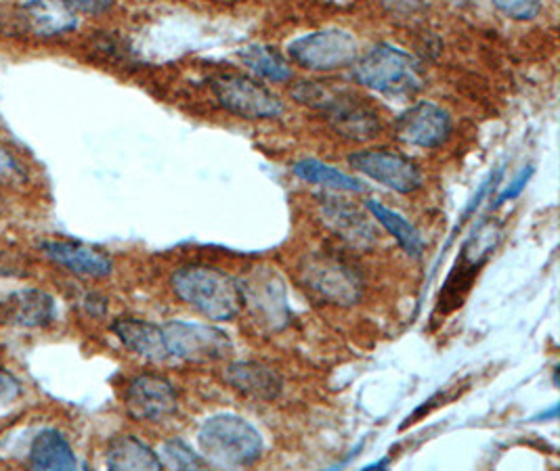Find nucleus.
<instances>
[{
  "instance_id": "f257e3e1",
  "label": "nucleus",
  "mask_w": 560,
  "mask_h": 471,
  "mask_svg": "<svg viewBox=\"0 0 560 471\" xmlns=\"http://www.w3.org/2000/svg\"><path fill=\"white\" fill-rule=\"evenodd\" d=\"M173 292L183 304L208 321H231L242 313L244 292L230 273L205 264L180 267L171 276Z\"/></svg>"
},
{
  "instance_id": "f03ea898",
  "label": "nucleus",
  "mask_w": 560,
  "mask_h": 471,
  "mask_svg": "<svg viewBox=\"0 0 560 471\" xmlns=\"http://www.w3.org/2000/svg\"><path fill=\"white\" fill-rule=\"evenodd\" d=\"M294 97L303 105L319 109L331 128L349 141L365 143L376 139L383 130L378 111L351 91L331 89L322 82H301L294 89Z\"/></svg>"
},
{
  "instance_id": "7ed1b4c3",
  "label": "nucleus",
  "mask_w": 560,
  "mask_h": 471,
  "mask_svg": "<svg viewBox=\"0 0 560 471\" xmlns=\"http://www.w3.org/2000/svg\"><path fill=\"white\" fill-rule=\"evenodd\" d=\"M353 66L357 84L384 97H413L427 86L420 61L386 43L368 50Z\"/></svg>"
},
{
  "instance_id": "20e7f679",
  "label": "nucleus",
  "mask_w": 560,
  "mask_h": 471,
  "mask_svg": "<svg viewBox=\"0 0 560 471\" xmlns=\"http://www.w3.org/2000/svg\"><path fill=\"white\" fill-rule=\"evenodd\" d=\"M206 461L221 468H248L262 457L260 432L244 417L223 413L206 420L198 432Z\"/></svg>"
},
{
  "instance_id": "39448f33",
  "label": "nucleus",
  "mask_w": 560,
  "mask_h": 471,
  "mask_svg": "<svg viewBox=\"0 0 560 471\" xmlns=\"http://www.w3.org/2000/svg\"><path fill=\"white\" fill-rule=\"evenodd\" d=\"M301 281L311 296L334 304L353 306L363 296V279L351 262L334 254H311L301 264Z\"/></svg>"
},
{
  "instance_id": "423d86ee",
  "label": "nucleus",
  "mask_w": 560,
  "mask_h": 471,
  "mask_svg": "<svg viewBox=\"0 0 560 471\" xmlns=\"http://www.w3.org/2000/svg\"><path fill=\"white\" fill-rule=\"evenodd\" d=\"M217 103L244 120H278L283 116V101L255 78L219 74L210 80Z\"/></svg>"
},
{
  "instance_id": "0eeeda50",
  "label": "nucleus",
  "mask_w": 560,
  "mask_h": 471,
  "mask_svg": "<svg viewBox=\"0 0 560 471\" xmlns=\"http://www.w3.org/2000/svg\"><path fill=\"white\" fill-rule=\"evenodd\" d=\"M288 57L311 72H334L355 63L359 43L351 32L328 27L292 40L288 45Z\"/></svg>"
},
{
  "instance_id": "6e6552de",
  "label": "nucleus",
  "mask_w": 560,
  "mask_h": 471,
  "mask_svg": "<svg viewBox=\"0 0 560 471\" xmlns=\"http://www.w3.org/2000/svg\"><path fill=\"white\" fill-rule=\"evenodd\" d=\"M162 331L168 356L185 363H217L233 352L230 335L212 325L171 321Z\"/></svg>"
},
{
  "instance_id": "1a4fd4ad",
  "label": "nucleus",
  "mask_w": 560,
  "mask_h": 471,
  "mask_svg": "<svg viewBox=\"0 0 560 471\" xmlns=\"http://www.w3.org/2000/svg\"><path fill=\"white\" fill-rule=\"evenodd\" d=\"M351 168L386 189L409 196L422 189V170L401 153L388 150H363L349 155Z\"/></svg>"
},
{
  "instance_id": "9d476101",
  "label": "nucleus",
  "mask_w": 560,
  "mask_h": 471,
  "mask_svg": "<svg viewBox=\"0 0 560 471\" xmlns=\"http://www.w3.org/2000/svg\"><path fill=\"white\" fill-rule=\"evenodd\" d=\"M125 409L135 422H166L178 411L177 388L164 375L141 373L125 388Z\"/></svg>"
},
{
  "instance_id": "9b49d317",
  "label": "nucleus",
  "mask_w": 560,
  "mask_h": 471,
  "mask_svg": "<svg viewBox=\"0 0 560 471\" xmlns=\"http://www.w3.org/2000/svg\"><path fill=\"white\" fill-rule=\"evenodd\" d=\"M395 137L420 150H436L443 148L452 132H454V122L452 116L431 101H420L416 105L408 107L397 120H395Z\"/></svg>"
},
{
  "instance_id": "f8f14e48",
  "label": "nucleus",
  "mask_w": 560,
  "mask_h": 471,
  "mask_svg": "<svg viewBox=\"0 0 560 471\" xmlns=\"http://www.w3.org/2000/svg\"><path fill=\"white\" fill-rule=\"evenodd\" d=\"M40 254L68 273L86 279H105L114 273V260L107 251L80 242L47 239L40 244Z\"/></svg>"
},
{
  "instance_id": "ddd939ff",
  "label": "nucleus",
  "mask_w": 560,
  "mask_h": 471,
  "mask_svg": "<svg viewBox=\"0 0 560 471\" xmlns=\"http://www.w3.org/2000/svg\"><path fill=\"white\" fill-rule=\"evenodd\" d=\"M57 317V304L49 292L24 287L0 302V319L24 329H45Z\"/></svg>"
},
{
  "instance_id": "4468645a",
  "label": "nucleus",
  "mask_w": 560,
  "mask_h": 471,
  "mask_svg": "<svg viewBox=\"0 0 560 471\" xmlns=\"http://www.w3.org/2000/svg\"><path fill=\"white\" fill-rule=\"evenodd\" d=\"M18 20L36 38H57L78 27V15L63 0H24Z\"/></svg>"
},
{
  "instance_id": "2eb2a0df",
  "label": "nucleus",
  "mask_w": 560,
  "mask_h": 471,
  "mask_svg": "<svg viewBox=\"0 0 560 471\" xmlns=\"http://www.w3.org/2000/svg\"><path fill=\"white\" fill-rule=\"evenodd\" d=\"M223 379L230 384L240 397L271 402L283 392V377L278 369L256 363V361H237L228 365Z\"/></svg>"
},
{
  "instance_id": "dca6fc26",
  "label": "nucleus",
  "mask_w": 560,
  "mask_h": 471,
  "mask_svg": "<svg viewBox=\"0 0 560 471\" xmlns=\"http://www.w3.org/2000/svg\"><path fill=\"white\" fill-rule=\"evenodd\" d=\"M322 216L330 231L355 248H372L378 242V231L374 228V224L349 201L324 198Z\"/></svg>"
},
{
  "instance_id": "f3484780",
  "label": "nucleus",
  "mask_w": 560,
  "mask_h": 471,
  "mask_svg": "<svg viewBox=\"0 0 560 471\" xmlns=\"http://www.w3.org/2000/svg\"><path fill=\"white\" fill-rule=\"evenodd\" d=\"M242 292H244V304L248 302L262 317V321L269 322L276 329H280L288 322L285 290L278 274L256 271L255 276L246 285H242Z\"/></svg>"
},
{
  "instance_id": "a211bd4d",
  "label": "nucleus",
  "mask_w": 560,
  "mask_h": 471,
  "mask_svg": "<svg viewBox=\"0 0 560 471\" xmlns=\"http://www.w3.org/2000/svg\"><path fill=\"white\" fill-rule=\"evenodd\" d=\"M112 331L122 342V346L145 361L162 363L171 358L164 342V331L155 322L120 317L112 322Z\"/></svg>"
},
{
  "instance_id": "6ab92c4d",
  "label": "nucleus",
  "mask_w": 560,
  "mask_h": 471,
  "mask_svg": "<svg viewBox=\"0 0 560 471\" xmlns=\"http://www.w3.org/2000/svg\"><path fill=\"white\" fill-rule=\"evenodd\" d=\"M105 466L114 471L162 470L160 455L132 434H118L107 443Z\"/></svg>"
},
{
  "instance_id": "aec40b11",
  "label": "nucleus",
  "mask_w": 560,
  "mask_h": 471,
  "mask_svg": "<svg viewBox=\"0 0 560 471\" xmlns=\"http://www.w3.org/2000/svg\"><path fill=\"white\" fill-rule=\"evenodd\" d=\"M27 461L34 470H77L78 461L70 440L59 429H43L30 447Z\"/></svg>"
},
{
  "instance_id": "412c9836",
  "label": "nucleus",
  "mask_w": 560,
  "mask_h": 471,
  "mask_svg": "<svg viewBox=\"0 0 560 471\" xmlns=\"http://www.w3.org/2000/svg\"><path fill=\"white\" fill-rule=\"evenodd\" d=\"M292 173L308 185H317L322 189L336 191V193H361L363 191V185L351 174L342 173L330 164H324V162L313 160V157L294 162Z\"/></svg>"
},
{
  "instance_id": "4be33fe9",
  "label": "nucleus",
  "mask_w": 560,
  "mask_h": 471,
  "mask_svg": "<svg viewBox=\"0 0 560 471\" xmlns=\"http://www.w3.org/2000/svg\"><path fill=\"white\" fill-rule=\"evenodd\" d=\"M365 208L372 214V219L381 224L388 235H393L401 248L406 249L408 256H411V258L422 256L424 242H422L418 228L409 223L404 214H399L397 210L386 208L384 203L376 201V199H368Z\"/></svg>"
},
{
  "instance_id": "5701e85b",
  "label": "nucleus",
  "mask_w": 560,
  "mask_h": 471,
  "mask_svg": "<svg viewBox=\"0 0 560 471\" xmlns=\"http://www.w3.org/2000/svg\"><path fill=\"white\" fill-rule=\"evenodd\" d=\"M240 59L253 74L265 78L269 82L280 84V82H288L292 78L290 61L273 47L250 45V47L240 50Z\"/></svg>"
},
{
  "instance_id": "b1692460",
  "label": "nucleus",
  "mask_w": 560,
  "mask_h": 471,
  "mask_svg": "<svg viewBox=\"0 0 560 471\" xmlns=\"http://www.w3.org/2000/svg\"><path fill=\"white\" fill-rule=\"evenodd\" d=\"M160 461H162V468H171V470L189 471L205 470L206 468L205 457H200L180 438H173V440L164 443Z\"/></svg>"
},
{
  "instance_id": "393cba45",
  "label": "nucleus",
  "mask_w": 560,
  "mask_h": 471,
  "mask_svg": "<svg viewBox=\"0 0 560 471\" xmlns=\"http://www.w3.org/2000/svg\"><path fill=\"white\" fill-rule=\"evenodd\" d=\"M30 182L26 166L18 160L15 153L0 145V187L4 189H22Z\"/></svg>"
},
{
  "instance_id": "a878e982",
  "label": "nucleus",
  "mask_w": 560,
  "mask_h": 471,
  "mask_svg": "<svg viewBox=\"0 0 560 471\" xmlns=\"http://www.w3.org/2000/svg\"><path fill=\"white\" fill-rule=\"evenodd\" d=\"M491 2L495 4L498 11H502L506 17L516 22H532L544 9L541 0H491Z\"/></svg>"
},
{
  "instance_id": "bb28decb",
  "label": "nucleus",
  "mask_w": 560,
  "mask_h": 471,
  "mask_svg": "<svg viewBox=\"0 0 560 471\" xmlns=\"http://www.w3.org/2000/svg\"><path fill=\"white\" fill-rule=\"evenodd\" d=\"M24 395V386L18 375L0 367V411L13 407Z\"/></svg>"
},
{
  "instance_id": "cd10ccee",
  "label": "nucleus",
  "mask_w": 560,
  "mask_h": 471,
  "mask_svg": "<svg viewBox=\"0 0 560 471\" xmlns=\"http://www.w3.org/2000/svg\"><path fill=\"white\" fill-rule=\"evenodd\" d=\"M384 9L397 17H413L429 7V0H381Z\"/></svg>"
},
{
  "instance_id": "c85d7f7f",
  "label": "nucleus",
  "mask_w": 560,
  "mask_h": 471,
  "mask_svg": "<svg viewBox=\"0 0 560 471\" xmlns=\"http://www.w3.org/2000/svg\"><path fill=\"white\" fill-rule=\"evenodd\" d=\"M74 13L82 15H103L107 13L116 0H63Z\"/></svg>"
},
{
  "instance_id": "c756f323",
  "label": "nucleus",
  "mask_w": 560,
  "mask_h": 471,
  "mask_svg": "<svg viewBox=\"0 0 560 471\" xmlns=\"http://www.w3.org/2000/svg\"><path fill=\"white\" fill-rule=\"evenodd\" d=\"M532 168H527V170H523V173L518 174L516 178H514V182L510 185L506 191H502L500 193V198L495 199V203H493V208H498V205H502V203H506L510 199L518 198L521 193H523V189H525V185L529 182V176H532Z\"/></svg>"
},
{
  "instance_id": "7c9ffc66",
  "label": "nucleus",
  "mask_w": 560,
  "mask_h": 471,
  "mask_svg": "<svg viewBox=\"0 0 560 471\" xmlns=\"http://www.w3.org/2000/svg\"><path fill=\"white\" fill-rule=\"evenodd\" d=\"M84 310L91 315V317H103L105 310H107V299L103 298L102 294H89L84 299Z\"/></svg>"
},
{
  "instance_id": "2f4dec72",
  "label": "nucleus",
  "mask_w": 560,
  "mask_h": 471,
  "mask_svg": "<svg viewBox=\"0 0 560 471\" xmlns=\"http://www.w3.org/2000/svg\"><path fill=\"white\" fill-rule=\"evenodd\" d=\"M326 2H334V4H347V2H351V0H326Z\"/></svg>"
}]
</instances>
